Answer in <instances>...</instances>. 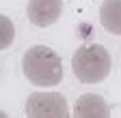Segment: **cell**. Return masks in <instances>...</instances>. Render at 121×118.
<instances>
[{"mask_svg": "<svg viewBox=\"0 0 121 118\" xmlns=\"http://www.w3.org/2000/svg\"><path fill=\"white\" fill-rule=\"evenodd\" d=\"M22 71L26 80L39 88L56 86L63 80V62H60L58 54L48 45L28 47L22 58Z\"/></svg>", "mask_w": 121, "mask_h": 118, "instance_id": "6da1fadb", "label": "cell"}, {"mask_svg": "<svg viewBox=\"0 0 121 118\" xmlns=\"http://www.w3.org/2000/svg\"><path fill=\"white\" fill-rule=\"evenodd\" d=\"M110 67H112V60H110L108 49L104 45H97V43L78 47L71 58L73 75L82 84H97L106 80L110 73Z\"/></svg>", "mask_w": 121, "mask_h": 118, "instance_id": "7a4b0ae2", "label": "cell"}, {"mask_svg": "<svg viewBox=\"0 0 121 118\" xmlns=\"http://www.w3.org/2000/svg\"><path fill=\"white\" fill-rule=\"evenodd\" d=\"M67 114L69 105L60 92H33L26 99L28 118H65Z\"/></svg>", "mask_w": 121, "mask_h": 118, "instance_id": "3957f363", "label": "cell"}, {"mask_svg": "<svg viewBox=\"0 0 121 118\" xmlns=\"http://www.w3.org/2000/svg\"><path fill=\"white\" fill-rule=\"evenodd\" d=\"M63 13V0H28L26 15L28 22L37 28L52 26Z\"/></svg>", "mask_w": 121, "mask_h": 118, "instance_id": "277c9868", "label": "cell"}, {"mask_svg": "<svg viewBox=\"0 0 121 118\" xmlns=\"http://www.w3.org/2000/svg\"><path fill=\"white\" fill-rule=\"evenodd\" d=\"M73 116L76 118H108L110 116V107L104 101V97L86 92L80 95L73 103Z\"/></svg>", "mask_w": 121, "mask_h": 118, "instance_id": "5b68a950", "label": "cell"}, {"mask_svg": "<svg viewBox=\"0 0 121 118\" xmlns=\"http://www.w3.org/2000/svg\"><path fill=\"white\" fill-rule=\"evenodd\" d=\"M99 22L108 32L121 34V0H104L99 7Z\"/></svg>", "mask_w": 121, "mask_h": 118, "instance_id": "8992f818", "label": "cell"}, {"mask_svg": "<svg viewBox=\"0 0 121 118\" xmlns=\"http://www.w3.org/2000/svg\"><path fill=\"white\" fill-rule=\"evenodd\" d=\"M0 24H2V30H4L2 43H0V49H7V47L11 45L13 37H15V30H13V24H11V19H9L7 15H0Z\"/></svg>", "mask_w": 121, "mask_h": 118, "instance_id": "52a82bcc", "label": "cell"}]
</instances>
